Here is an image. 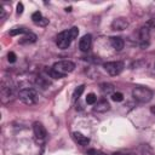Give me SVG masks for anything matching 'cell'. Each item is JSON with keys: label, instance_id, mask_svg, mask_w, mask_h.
<instances>
[{"label": "cell", "instance_id": "24", "mask_svg": "<svg viewBox=\"0 0 155 155\" xmlns=\"http://www.w3.org/2000/svg\"><path fill=\"white\" fill-rule=\"evenodd\" d=\"M87 155H107V154H104L103 151L97 150V149H88L87 150Z\"/></svg>", "mask_w": 155, "mask_h": 155}, {"label": "cell", "instance_id": "3", "mask_svg": "<svg viewBox=\"0 0 155 155\" xmlns=\"http://www.w3.org/2000/svg\"><path fill=\"white\" fill-rule=\"evenodd\" d=\"M51 69L54 70L56 73L61 74L62 76H65L68 73H70L75 69V64L71 61H59V62H56Z\"/></svg>", "mask_w": 155, "mask_h": 155}, {"label": "cell", "instance_id": "14", "mask_svg": "<svg viewBox=\"0 0 155 155\" xmlns=\"http://www.w3.org/2000/svg\"><path fill=\"white\" fill-rule=\"evenodd\" d=\"M101 91L104 94H110L111 96L114 93V85L109 84V82H103V84H101Z\"/></svg>", "mask_w": 155, "mask_h": 155}, {"label": "cell", "instance_id": "23", "mask_svg": "<svg viewBox=\"0 0 155 155\" xmlns=\"http://www.w3.org/2000/svg\"><path fill=\"white\" fill-rule=\"evenodd\" d=\"M47 71H48V75H50L51 78H53V79H62V78H64V76H62L61 74L56 73V71H54V70H52V69H48Z\"/></svg>", "mask_w": 155, "mask_h": 155}, {"label": "cell", "instance_id": "6", "mask_svg": "<svg viewBox=\"0 0 155 155\" xmlns=\"http://www.w3.org/2000/svg\"><path fill=\"white\" fill-rule=\"evenodd\" d=\"M104 69L105 71L111 75V76H116L119 75L122 70H124V63L120 62V61H114V62H107L104 63Z\"/></svg>", "mask_w": 155, "mask_h": 155}, {"label": "cell", "instance_id": "7", "mask_svg": "<svg viewBox=\"0 0 155 155\" xmlns=\"http://www.w3.org/2000/svg\"><path fill=\"white\" fill-rule=\"evenodd\" d=\"M33 131H34V136H35L36 139L42 140V139L46 138L47 132H46V128L44 127V125L41 122H38V121L34 122L33 124Z\"/></svg>", "mask_w": 155, "mask_h": 155}, {"label": "cell", "instance_id": "13", "mask_svg": "<svg viewBox=\"0 0 155 155\" xmlns=\"http://www.w3.org/2000/svg\"><path fill=\"white\" fill-rule=\"evenodd\" d=\"M110 44H111L113 48L116 50V51H121L124 48V45H125L124 40L120 36H111L110 38Z\"/></svg>", "mask_w": 155, "mask_h": 155}, {"label": "cell", "instance_id": "2", "mask_svg": "<svg viewBox=\"0 0 155 155\" xmlns=\"http://www.w3.org/2000/svg\"><path fill=\"white\" fill-rule=\"evenodd\" d=\"M132 96H133V98H134L137 102H139V103H148V102L153 98V91L149 90L148 87L137 86V87L133 88Z\"/></svg>", "mask_w": 155, "mask_h": 155}, {"label": "cell", "instance_id": "15", "mask_svg": "<svg viewBox=\"0 0 155 155\" xmlns=\"http://www.w3.org/2000/svg\"><path fill=\"white\" fill-rule=\"evenodd\" d=\"M36 41V35L33 33H27L22 39H21V44H33Z\"/></svg>", "mask_w": 155, "mask_h": 155}, {"label": "cell", "instance_id": "1", "mask_svg": "<svg viewBox=\"0 0 155 155\" xmlns=\"http://www.w3.org/2000/svg\"><path fill=\"white\" fill-rule=\"evenodd\" d=\"M78 34H79L78 27H71L70 29L59 33L58 36H57V41H56L57 42V46L59 48H62V50L68 48L70 46L71 41L78 38Z\"/></svg>", "mask_w": 155, "mask_h": 155}, {"label": "cell", "instance_id": "28", "mask_svg": "<svg viewBox=\"0 0 155 155\" xmlns=\"http://www.w3.org/2000/svg\"><path fill=\"white\" fill-rule=\"evenodd\" d=\"M113 155H127V154H125V153H120V151H117V153H114Z\"/></svg>", "mask_w": 155, "mask_h": 155}, {"label": "cell", "instance_id": "17", "mask_svg": "<svg viewBox=\"0 0 155 155\" xmlns=\"http://www.w3.org/2000/svg\"><path fill=\"white\" fill-rule=\"evenodd\" d=\"M36 84L40 86V87H42V88H46V87H48L50 86V81L47 80V79H45L44 76H38L36 78Z\"/></svg>", "mask_w": 155, "mask_h": 155}, {"label": "cell", "instance_id": "10", "mask_svg": "<svg viewBox=\"0 0 155 155\" xmlns=\"http://www.w3.org/2000/svg\"><path fill=\"white\" fill-rule=\"evenodd\" d=\"M127 27H128V21H127L126 18H122V17L116 18V19H114V21L111 22V28H113V30H124V29H126Z\"/></svg>", "mask_w": 155, "mask_h": 155}, {"label": "cell", "instance_id": "22", "mask_svg": "<svg viewBox=\"0 0 155 155\" xmlns=\"http://www.w3.org/2000/svg\"><path fill=\"white\" fill-rule=\"evenodd\" d=\"M16 59H17V56H16V53L15 52H8L7 53V61L10 62V63H15L16 62Z\"/></svg>", "mask_w": 155, "mask_h": 155}, {"label": "cell", "instance_id": "12", "mask_svg": "<svg viewBox=\"0 0 155 155\" xmlns=\"http://www.w3.org/2000/svg\"><path fill=\"white\" fill-rule=\"evenodd\" d=\"M73 138H74V140H75L78 144H80V145H82V147H86V145H88V143H90V138L86 137V136H84V134L80 133V132H74V133H73Z\"/></svg>", "mask_w": 155, "mask_h": 155}, {"label": "cell", "instance_id": "16", "mask_svg": "<svg viewBox=\"0 0 155 155\" xmlns=\"http://www.w3.org/2000/svg\"><path fill=\"white\" fill-rule=\"evenodd\" d=\"M28 30L23 27H18V28H13L10 30V35L11 36H16V35H21V34H27Z\"/></svg>", "mask_w": 155, "mask_h": 155}, {"label": "cell", "instance_id": "9", "mask_svg": "<svg viewBox=\"0 0 155 155\" xmlns=\"http://www.w3.org/2000/svg\"><path fill=\"white\" fill-rule=\"evenodd\" d=\"M149 36H150L149 27H147V25L142 27L139 30V40L142 42V47H147L149 45Z\"/></svg>", "mask_w": 155, "mask_h": 155}, {"label": "cell", "instance_id": "26", "mask_svg": "<svg viewBox=\"0 0 155 155\" xmlns=\"http://www.w3.org/2000/svg\"><path fill=\"white\" fill-rule=\"evenodd\" d=\"M147 27H149V28H155V18H151V19L147 23Z\"/></svg>", "mask_w": 155, "mask_h": 155}, {"label": "cell", "instance_id": "4", "mask_svg": "<svg viewBox=\"0 0 155 155\" xmlns=\"http://www.w3.org/2000/svg\"><path fill=\"white\" fill-rule=\"evenodd\" d=\"M18 98L24 103V104H28V105H31L36 102L38 99V94H36V91L33 90V88H23L18 92Z\"/></svg>", "mask_w": 155, "mask_h": 155}, {"label": "cell", "instance_id": "18", "mask_svg": "<svg viewBox=\"0 0 155 155\" xmlns=\"http://www.w3.org/2000/svg\"><path fill=\"white\" fill-rule=\"evenodd\" d=\"M42 15H41V12L40 11H36V12H34L33 15H31V21L35 23V24H39L41 21H42Z\"/></svg>", "mask_w": 155, "mask_h": 155}, {"label": "cell", "instance_id": "5", "mask_svg": "<svg viewBox=\"0 0 155 155\" xmlns=\"http://www.w3.org/2000/svg\"><path fill=\"white\" fill-rule=\"evenodd\" d=\"M0 93H1L2 103H7L8 101L12 99V97H13V86H12L10 80H2L1 87H0Z\"/></svg>", "mask_w": 155, "mask_h": 155}, {"label": "cell", "instance_id": "27", "mask_svg": "<svg viewBox=\"0 0 155 155\" xmlns=\"http://www.w3.org/2000/svg\"><path fill=\"white\" fill-rule=\"evenodd\" d=\"M0 12H1V15H0V18L2 19V18L5 17V10H4V7H2V6H0Z\"/></svg>", "mask_w": 155, "mask_h": 155}, {"label": "cell", "instance_id": "29", "mask_svg": "<svg viewBox=\"0 0 155 155\" xmlns=\"http://www.w3.org/2000/svg\"><path fill=\"white\" fill-rule=\"evenodd\" d=\"M151 113H154V114H155V105H154V107H151Z\"/></svg>", "mask_w": 155, "mask_h": 155}, {"label": "cell", "instance_id": "11", "mask_svg": "<svg viewBox=\"0 0 155 155\" xmlns=\"http://www.w3.org/2000/svg\"><path fill=\"white\" fill-rule=\"evenodd\" d=\"M109 108H110V105H109L108 101L103 98V99L98 101V102L94 104L93 110H94V111H97V113H105V111H108V110H109Z\"/></svg>", "mask_w": 155, "mask_h": 155}, {"label": "cell", "instance_id": "21", "mask_svg": "<svg viewBox=\"0 0 155 155\" xmlns=\"http://www.w3.org/2000/svg\"><path fill=\"white\" fill-rule=\"evenodd\" d=\"M110 97H111V99L114 102H121V101H124V94L121 92H114Z\"/></svg>", "mask_w": 155, "mask_h": 155}, {"label": "cell", "instance_id": "19", "mask_svg": "<svg viewBox=\"0 0 155 155\" xmlns=\"http://www.w3.org/2000/svg\"><path fill=\"white\" fill-rule=\"evenodd\" d=\"M96 102H97V97H96L94 93H88V94L86 96V103H87V104L93 105V104H96Z\"/></svg>", "mask_w": 155, "mask_h": 155}, {"label": "cell", "instance_id": "8", "mask_svg": "<svg viewBox=\"0 0 155 155\" xmlns=\"http://www.w3.org/2000/svg\"><path fill=\"white\" fill-rule=\"evenodd\" d=\"M91 46H92V36H91L90 34L84 35V36L80 39V41H79V48H80L82 52H87V51H90Z\"/></svg>", "mask_w": 155, "mask_h": 155}, {"label": "cell", "instance_id": "20", "mask_svg": "<svg viewBox=\"0 0 155 155\" xmlns=\"http://www.w3.org/2000/svg\"><path fill=\"white\" fill-rule=\"evenodd\" d=\"M84 90H85V86H84V85H80V86H79L78 88H75V91H74V94H73V97H74L75 99H79V98H80V96L82 94Z\"/></svg>", "mask_w": 155, "mask_h": 155}, {"label": "cell", "instance_id": "25", "mask_svg": "<svg viewBox=\"0 0 155 155\" xmlns=\"http://www.w3.org/2000/svg\"><path fill=\"white\" fill-rule=\"evenodd\" d=\"M23 8H24L23 4L22 2H18L17 4V15H22L23 13Z\"/></svg>", "mask_w": 155, "mask_h": 155}]
</instances>
